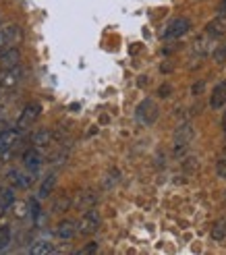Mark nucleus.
<instances>
[{
    "mask_svg": "<svg viewBox=\"0 0 226 255\" xmlns=\"http://www.w3.org/2000/svg\"><path fill=\"white\" fill-rule=\"evenodd\" d=\"M15 214L19 216V218H21V216H25V203H19L17 210H15Z\"/></svg>",
    "mask_w": 226,
    "mask_h": 255,
    "instance_id": "obj_31",
    "label": "nucleus"
},
{
    "mask_svg": "<svg viewBox=\"0 0 226 255\" xmlns=\"http://www.w3.org/2000/svg\"><path fill=\"white\" fill-rule=\"evenodd\" d=\"M12 201H15V193L10 189H0V208L6 210L8 206H12Z\"/></svg>",
    "mask_w": 226,
    "mask_h": 255,
    "instance_id": "obj_20",
    "label": "nucleus"
},
{
    "mask_svg": "<svg viewBox=\"0 0 226 255\" xmlns=\"http://www.w3.org/2000/svg\"><path fill=\"white\" fill-rule=\"evenodd\" d=\"M52 139H54L52 131L42 129V131H37V133L31 137V141H33V147H46V145L52 143Z\"/></svg>",
    "mask_w": 226,
    "mask_h": 255,
    "instance_id": "obj_15",
    "label": "nucleus"
},
{
    "mask_svg": "<svg viewBox=\"0 0 226 255\" xmlns=\"http://www.w3.org/2000/svg\"><path fill=\"white\" fill-rule=\"evenodd\" d=\"M218 15H226V0H220V4H218Z\"/></svg>",
    "mask_w": 226,
    "mask_h": 255,
    "instance_id": "obj_30",
    "label": "nucleus"
},
{
    "mask_svg": "<svg viewBox=\"0 0 226 255\" xmlns=\"http://www.w3.org/2000/svg\"><path fill=\"white\" fill-rule=\"evenodd\" d=\"M52 251H54V245L48 243V241H37V243L31 245V249H29L31 255H50Z\"/></svg>",
    "mask_w": 226,
    "mask_h": 255,
    "instance_id": "obj_19",
    "label": "nucleus"
},
{
    "mask_svg": "<svg viewBox=\"0 0 226 255\" xmlns=\"http://www.w3.org/2000/svg\"><path fill=\"white\" fill-rule=\"evenodd\" d=\"M206 33L210 37H220L226 33V15H220L216 17L214 21H210L208 23V27H206Z\"/></svg>",
    "mask_w": 226,
    "mask_h": 255,
    "instance_id": "obj_11",
    "label": "nucleus"
},
{
    "mask_svg": "<svg viewBox=\"0 0 226 255\" xmlns=\"http://www.w3.org/2000/svg\"><path fill=\"white\" fill-rule=\"evenodd\" d=\"M8 183H10L12 187L23 189V187L29 185V176L23 174V172H19V170H10V172H8Z\"/></svg>",
    "mask_w": 226,
    "mask_h": 255,
    "instance_id": "obj_17",
    "label": "nucleus"
},
{
    "mask_svg": "<svg viewBox=\"0 0 226 255\" xmlns=\"http://www.w3.org/2000/svg\"><path fill=\"white\" fill-rule=\"evenodd\" d=\"M214 60L218 62V65L226 62V44H218V48L214 50Z\"/></svg>",
    "mask_w": 226,
    "mask_h": 255,
    "instance_id": "obj_23",
    "label": "nucleus"
},
{
    "mask_svg": "<svg viewBox=\"0 0 226 255\" xmlns=\"http://www.w3.org/2000/svg\"><path fill=\"white\" fill-rule=\"evenodd\" d=\"M210 106L214 110L226 106V81H222L214 87V92H212V96H210Z\"/></svg>",
    "mask_w": 226,
    "mask_h": 255,
    "instance_id": "obj_10",
    "label": "nucleus"
},
{
    "mask_svg": "<svg viewBox=\"0 0 226 255\" xmlns=\"http://www.w3.org/2000/svg\"><path fill=\"white\" fill-rule=\"evenodd\" d=\"M19 83V69L12 67V69H4V75H0V85L2 87H12Z\"/></svg>",
    "mask_w": 226,
    "mask_h": 255,
    "instance_id": "obj_16",
    "label": "nucleus"
},
{
    "mask_svg": "<svg viewBox=\"0 0 226 255\" xmlns=\"http://www.w3.org/2000/svg\"><path fill=\"white\" fill-rule=\"evenodd\" d=\"M40 114H42V106L37 104V102H29V104L21 110L17 127H19V129H29L31 125H35V121H37Z\"/></svg>",
    "mask_w": 226,
    "mask_h": 255,
    "instance_id": "obj_2",
    "label": "nucleus"
},
{
    "mask_svg": "<svg viewBox=\"0 0 226 255\" xmlns=\"http://www.w3.org/2000/svg\"><path fill=\"white\" fill-rule=\"evenodd\" d=\"M222 131L226 133V112H224V117H222Z\"/></svg>",
    "mask_w": 226,
    "mask_h": 255,
    "instance_id": "obj_32",
    "label": "nucleus"
},
{
    "mask_svg": "<svg viewBox=\"0 0 226 255\" xmlns=\"http://www.w3.org/2000/svg\"><path fill=\"white\" fill-rule=\"evenodd\" d=\"M54 185H56V176H54V174H48V176L44 178V183H42L40 191H37V195H40V199H46L50 193H52Z\"/></svg>",
    "mask_w": 226,
    "mask_h": 255,
    "instance_id": "obj_18",
    "label": "nucleus"
},
{
    "mask_svg": "<svg viewBox=\"0 0 226 255\" xmlns=\"http://www.w3.org/2000/svg\"><path fill=\"white\" fill-rule=\"evenodd\" d=\"M158 94H160V98H166V96H170V85H162V87L158 89Z\"/></svg>",
    "mask_w": 226,
    "mask_h": 255,
    "instance_id": "obj_26",
    "label": "nucleus"
},
{
    "mask_svg": "<svg viewBox=\"0 0 226 255\" xmlns=\"http://www.w3.org/2000/svg\"><path fill=\"white\" fill-rule=\"evenodd\" d=\"M10 245V231L8 228H2L0 231V251H4Z\"/></svg>",
    "mask_w": 226,
    "mask_h": 255,
    "instance_id": "obj_24",
    "label": "nucleus"
},
{
    "mask_svg": "<svg viewBox=\"0 0 226 255\" xmlns=\"http://www.w3.org/2000/svg\"><path fill=\"white\" fill-rule=\"evenodd\" d=\"M31 214H33V218H37V216H40V203H37L35 199L31 201Z\"/></svg>",
    "mask_w": 226,
    "mask_h": 255,
    "instance_id": "obj_27",
    "label": "nucleus"
},
{
    "mask_svg": "<svg viewBox=\"0 0 226 255\" xmlns=\"http://www.w3.org/2000/svg\"><path fill=\"white\" fill-rule=\"evenodd\" d=\"M21 42V29L17 25H4L0 27V50H8L10 46H15Z\"/></svg>",
    "mask_w": 226,
    "mask_h": 255,
    "instance_id": "obj_3",
    "label": "nucleus"
},
{
    "mask_svg": "<svg viewBox=\"0 0 226 255\" xmlns=\"http://www.w3.org/2000/svg\"><path fill=\"white\" fill-rule=\"evenodd\" d=\"M0 67L2 69H12V67H19V50L15 48H8L0 56Z\"/></svg>",
    "mask_w": 226,
    "mask_h": 255,
    "instance_id": "obj_13",
    "label": "nucleus"
},
{
    "mask_svg": "<svg viewBox=\"0 0 226 255\" xmlns=\"http://www.w3.org/2000/svg\"><path fill=\"white\" fill-rule=\"evenodd\" d=\"M216 174L226 181V158H220V160L216 162Z\"/></svg>",
    "mask_w": 226,
    "mask_h": 255,
    "instance_id": "obj_25",
    "label": "nucleus"
},
{
    "mask_svg": "<svg viewBox=\"0 0 226 255\" xmlns=\"http://www.w3.org/2000/svg\"><path fill=\"white\" fill-rule=\"evenodd\" d=\"M204 87H206V83H204V81L195 83V85H193V94H195V96H199V92H204Z\"/></svg>",
    "mask_w": 226,
    "mask_h": 255,
    "instance_id": "obj_28",
    "label": "nucleus"
},
{
    "mask_svg": "<svg viewBox=\"0 0 226 255\" xmlns=\"http://www.w3.org/2000/svg\"><path fill=\"white\" fill-rule=\"evenodd\" d=\"M77 233H79V224L75 222V220H62V222L56 226V235H58L60 239H65V241L73 239Z\"/></svg>",
    "mask_w": 226,
    "mask_h": 255,
    "instance_id": "obj_9",
    "label": "nucleus"
},
{
    "mask_svg": "<svg viewBox=\"0 0 226 255\" xmlns=\"http://www.w3.org/2000/svg\"><path fill=\"white\" fill-rule=\"evenodd\" d=\"M191 139H193V129L189 125H181L177 133H174V154H179V156L185 154Z\"/></svg>",
    "mask_w": 226,
    "mask_h": 255,
    "instance_id": "obj_5",
    "label": "nucleus"
},
{
    "mask_svg": "<svg viewBox=\"0 0 226 255\" xmlns=\"http://www.w3.org/2000/svg\"><path fill=\"white\" fill-rule=\"evenodd\" d=\"M137 119H139L143 125H152V123H156V119H158V106H156V102H152V100H143L139 106H137Z\"/></svg>",
    "mask_w": 226,
    "mask_h": 255,
    "instance_id": "obj_6",
    "label": "nucleus"
},
{
    "mask_svg": "<svg viewBox=\"0 0 226 255\" xmlns=\"http://www.w3.org/2000/svg\"><path fill=\"white\" fill-rule=\"evenodd\" d=\"M73 206V201H71V197L67 195V193H60L54 201H52V208H50V210H52V214H65L69 208Z\"/></svg>",
    "mask_w": 226,
    "mask_h": 255,
    "instance_id": "obj_14",
    "label": "nucleus"
},
{
    "mask_svg": "<svg viewBox=\"0 0 226 255\" xmlns=\"http://www.w3.org/2000/svg\"><path fill=\"white\" fill-rule=\"evenodd\" d=\"M96 201H98V195L94 193V191H81V193H77V197H75L73 206L77 210H81V212H85V210L94 208Z\"/></svg>",
    "mask_w": 226,
    "mask_h": 255,
    "instance_id": "obj_7",
    "label": "nucleus"
},
{
    "mask_svg": "<svg viewBox=\"0 0 226 255\" xmlns=\"http://www.w3.org/2000/svg\"><path fill=\"white\" fill-rule=\"evenodd\" d=\"M191 29V21L185 17H174L172 21H168L166 29H164V40H179L187 31Z\"/></svg>",
    "mask_w": 226,
    "mask_h": 255,
    "instance_id": "obj_1",
    "label": "nucleus"
},
{
    "mask_svg": "<svg viewBox=\"0 0 226 255\" xmlns=\"http://www.w3.org/2000/svg\"><path fill=\"white\" fill-rule=\"evenodd\" d=\"M98 226H100V212L96 208L85 210L83 218L79 222V233L81 235H94L98 231Z\"/></svg>",
    "mask_w": 226,
    "mask_h": 255,
    "instance_id": "obj_4",
    "label": "nucleus"
},
{
    "mask_svg": "<svg viewBox=\"0 0 226 255\" xmlns=\"http://www.w3.org/2000/svg\"><path fill=\"white\" fill-rule=\"evenodd\" d=\"M193 50H195L197 54H202V56H204L208 50H210V46H208V37H206V35H204V37H197V40L193 42Z\"/></svg>",
    "mask_w": 226,
    "mask_h": 255,
    "instance_id": "obj_22",
    "label": "nucleus"
},
{
    "mask_svg": "<svg viewBox=\"0 0 226 255\" xmlns=\"http://www.w3.org/2000/svg\"><path fill=\"white\" fill-rule=\"evenodd\" d=\"M23 164H25V168H27L29 172H35L37 168L42 166V154L37 151L35 147H31V149H27L23 154Z\"/></svg>",
    "mask_w": 226,
    "mask_h": 255,
    "instance_id": "obj_8",
    "label": "nucleus"
},
{
    "mask_svg": "<svg viewBox=\"0 0 226 255\" xmlns=\"http://www.w3.org/2000/svg\"><path fill=\"white\" fill-rule=\"evenodd\" d=\"M98 251V247H96V243H92V245H87L85 249H81L79 253H96Z\"/></svg>",
    "mask_w": 226,
    "mask_h": 255,
    "instance_id": "obj_29",
    "label": "nucleus"
},
{
    "mask_svg": "<svg viewBox=\"0 0 226 255\" xmlns=\"http://www.w3.org/2000/svg\"><path fill=\"white\" fill-rule=\"evenodd\" d=\"M19 141V131L17 129H6V131H0V151H6L10 149Z\"/></svg>",
    "mask_w": 226,
    "mask_h": 255,
    "instance_id": "obj_12",
    "label": "nucleus"
},
{
    "mask_svg": "<svg viewBox=\"0 0 226 255\" xmlns=\"http://www.w3.org/2000/svg\"><path fill=\"white\" fill-rule=\"evenodd\" d=\"M212 239L214 241H224L226 239V220H220L214 224V228H212Z\"/></svg>",
    "mask_w": 226,
    "mask_h": 255,
    "instance_id": "obj_21",
    "label": "nucleus"
}]
</instances>
